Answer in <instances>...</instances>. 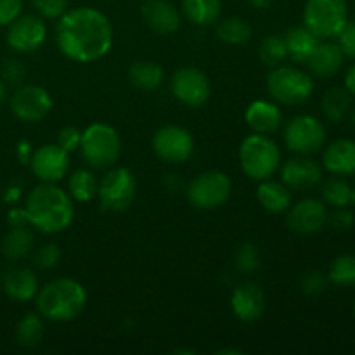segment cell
<instances>
[{"label": "cell", "mask_w": 355, "mask_h": 355, "mask_svg": "<svg viewBox=\"0 0 355 355\" xmlns=\"http://www.w3.org/2000/svg\"><path fill=\"white\" fill-rule=\"evenodd\" d=\"M28 222L42 234H58L71 225L75 217V205L71 196L62 187L52 182H42L28 193Z\"/></svg>", "instance_id": "obj_2"}, {"label": "cell", "mask_w": 355, "mask_h": 355, "mask_svg": "<svg viewBox=\"0 0 355 355\" xmlns=\"http://www.w3.org/2000/svg\"><path fill=\"white\" fill-rule=\"evenodd\" d=\"M10 111L24 123H38L52 111V97L40 85H19L10 97Z\"/></svg>", "instance_id": "obj_13"}, {"label": "cell", "mask_w": 355, "mask_h": 355, "mask_svg": "<svg viewBox=\"0 0 355 355\" xmlns=\"http://www.w3.org/2000/svg\"><path fill=\"white\" fill-rule=\"evenodd\" d=\"M257 200L269 214H284L291 207V191L283 182L272 179L260 180L257 187Z\"/></svg>", "instance_id": "obj_25"}, {"label": "cell", "mask_w": 355, "mask_h": 355, "mask_svg": "<svg viewBox=\"0 0 355 355\" xmlns=\"http://www.w3.org/2000/svg\"><path fill=\"white\" fill-rule=\"evenodd\" d=\"M321 107L324 116L333 123H340L352 107V94L345 87H331L324 92L321 99Z\"/></svg>", "instance_id": "obj_29"}, {"label": "cell", "mask_w": 355, "mask_h": 355, "mask_svg": "<svg viewBox=\"0 0 355 355\" xmlns=\"http://www.w3.org/2000/svg\"><path fill=\"white\" fill-rule=\"evenodd\" d=\"M345 54L335 42H319L315 51L307 61L309 69L318 78H329L342 69Z\"/></svg>", "instance_id": "obj_23"}, {"label": "cell", "mask_w": 355, "mask_h": 355, "mask_svg": "<svg viewBox=\"0 0 355 355\" xmlns=\"http://www.w3.org/2000/svg\"><path fill=\"white\" fill-rule=\"evenodd\" d=\"M141 14L148 28L159 35H170L180 28V12L168 0H148Z\"/></svg>", "instance_id": "obj_19"}, {"label": "cell", "mask_w": 355, "mask_h": 355, "mask_svg": "<svg viewBox=\"0 0 355 355\" xmlns=\"http://www.w3.org/2000/svg\"><path fill=\"white\" fill-rule=\"evenodd\" d=\"M328 281L338 288H355V255L336 257L329 266Z\"/></svg>", "instance_id": "obj_35"}, {"label": "cell", "mask_w": 355, "mask_h": 355, "mask_svg": "<svg viewBox=\"0 0 355 355\" xmlns=\"http://www.w3.org/2000/svg\"><path fill=\"white\" fill-rule=\"evenodd\" d=\"M182 14L194 26H210L222 12L220 0H180Z\"/></svg>", "instance_id": "obj_28"}, {"label": "cell", "mask_w": 355, "mask_h": 355, "mask_svg": "<svg viewBox=\"0 0 355 355\" xmlns=\"http://www.w3.org/2000/svg\"><path fill=\"white\" fill-rule=\"evenodd\" d=\"M7 222L10 227H21V225H30L28 222V215L24 208H10L7 214Z\"/></svg>", "instance_id": "obj_45"}, {"label": "cell", "mask_w": 355, "mask_h": 355, "mask_svg": "<svg viewBox=\"0 0 355 355\" xmlns=\"http://www.w3.org/2000/svg\"><path fill=\"white\" fill-rule=\"evenodd\" d=\"M352 203L355 205V189H354V198H352Z\"/></svg>", "instance_id": "obj_52"}, {"label": "cell", "mask_w": 355, "mask_h": 355, "mask_svg": "<svg viewBox=\"0 0 355 355\" xmlns=\"http://www.w3.org/2000/svg\"><path fill=\"white\" fill-rule=\"evenodd\" d=\"M349 21L345 0H307L304 9V24L319 38L329 40L342 31Z\"/></svg>", "instance_id": "obj_7"}, {"label": "cell", "mask_w": 355, "mask_h": 355, "mask_svg": "<svg viewBox=\"0 0 355 355\" xmlns=\"http://www.w3.org/2000/svg\"><path fill=\"white\" fill-rule=\"evenodd\" d=\"M6 201H9V203H14V201H17L21 198V187L19 186H10L9 189H7L6 193Z\"/></svg>", "instance_id": "obj_47"}, {"label": "cell", "mask_w": 355, "mask_h": 355, "mask_svg": "<svg viewBox=\"0 0 355 355\" xmlns=\"http://www.w3.org/2000/svg\"><path fill=\"white\" fill-rule=\"evenodd\" d=\"M336 38H338L336 44L340 45L345 58L355 59V21H347L342 31L336 35Z\"/></svg>", "instance_id": "obj_42"}, {"label": "cell", "mask_w": 355, "mask_h": 355, "mask_svg": "<svg viewBox=\"0 0 355 355\" xmlns=\"http://www.w3.org/2000/svg\"><path fill=\"white\" fill-rule=\"evenodd\" d=\"M35 236L30 231V225L10 227L2 241V253L9 262H19L33 252Z\"/></svg>", "instance_id": "obj_26"}, {"label": "cell", "mask_w": 355, "mask_h": 355, "mask_svg": "<svg viewBox=\"0 0 355 355\" xmlns=\"http://www.w3.org/2000/svg\"><path fill=\"white\" fill-rule=\"evenodd\" d=\"M352 123H354V127H355V106H354V110H352Z\"/></svg>", "instance_id": "obj_51"}, {"label": "cell", "mask_w": 355, "mask_h": 355, "mask_svg": "<svg viewBox=\"0 0 355 355\" xmlns=\"http://www.w3.org/2000/svg\"><path fill=\"white\" fill-rule=\"evenodd\" d=\"M153 151L159 159L172 165L187 162L194 151L193 134L180 125H165L153 135Z\"/></svg>", "instance_id": "obj_11"}, {"label": "cell", "mask_w": 355, "mask_h": 355, "mask_svg": "<svg viewBox=\"0 0 355 355\" xmlns=\"http://www.w3.org/2000/svg\"><path fill=\"white\" fill-rule=\"evenodd\" d=\"M30 168L40 182H59L69 168V153L58 144H44L30 156Z\"/></svg>", "instance_id": "obj_16"}, {"label": "cell", "mask_w": 355, "mask_h": 355, "mask_svg": "<svg viewBox=\"0 0 355 355\" xmlns=\"http://www.w3.org/2000/svg\"><path fill=\"white\" fill-rule=\"evenodd\" d=\"M328 224H331V227L336 231H349L355 224L354 211H350L347 207L335 208V211L328 217Z\"/></svg>", "instance_id": "obj_44"}, {"label": "cell", "mask_w": 355, "mask_h": 355, "mask_svg": "<svg viewBox=\"0 0 355 355\" xmlns=\"http://www.w3.org/2000/svg\"><path fill=\"white\" fill-rule=\"evenodd\" d=\"M58 21L55 44L61 54L71 61L82 64L99 61L113 47V26L99 9H68Z\"/></svg>", "instance_id": "obj_1"}, {"label": "cell", "mask_w": 355, "mask_h": 355, "mask_svg": "<svg viewBox=\"0 0 355 355\" xmlns=\"http://www.w3.org/2000/svg\"><path fill=\"white\" fill-rule=\"evenodd\" d=\"M239 165L250 179H270L281 166L279 146L270 135L253 132L239 146Z\"/></svg>", "instance_id": "obj_4"}, {"label": "cell", "mask_w": 355, "mask_h": 355, "mask_svg": "<svg viewBox=\"0 0 355 355\" xmlns=\"http://www.w3.org/2000/svg\"><path fill=\"white\" fill-rule=\"evenodd\" d=\"M218 354L224 355V354H241V350H236V349H224V350H218Z\"/></svg>", "instance_id": "obj_50"}, {"label": "cell", "mask_w": 355, "mask_h": 355, "mask_svg": "<svg viewBox=\"0 0 355 355\" xmlns=\"http://www.w3.org/2000/svg\"><path fill=\"white\" fill-rule=\"evenodd\" d=\"M232 314L243 322H253L260 319L266 311V293L259 284L246 281L239 283L231 293Z\"/></svg>", "instance_id": "obj_18"}, {"label": "cell", "mask_w": 355, "mask_h": 355, "mask_svg": "<svg viewBox=\"0 0 355 355\" xmlns=\"http://www.w3.org/2000/svg\"><path fill=\"white\" fill-rule=\"evenodd\" d=\"M45 324L44 318L38 312H28L16 324V340L24 349L38 347L44 340Z\"/></svg>", "instance_id": "obj_30"}, {"label": "cell", "mask_w": 355, "mask_h": 355, "mask_svg": "<svg viewBox=\"0 0 355 355\" xmlns=\"http://www.w3.org/2000/svg\"><path fill=\"white\" fill-rule=\"evenodd\" d=\"M61 248L54 243H45L42 245L40 248H37L31 255V262L37 269L42 270H49V269H54L59 262H61Z\"/></svg>", "instance_id": "obj_37"}, {"label": "cell", "mask_w": 355, "mask_h": 355, "mask_svg": "<svg viewBox=\"0 0 355 355\" xmlns=\"http://www.w3.org/2000/svg\"><path fill=\"white\" fill-rule=\"evenodd\" d=\"M217 37L227 45H245L252 40L253 28L243 17L232 16L218 23Z\"/></svg>", "instance_id": "obj_32"}, {"label": "cell", "mask_w": 355, "mask_h": 355, "mask_svg": "<svg viewBox=\"0 0 355 355\" xmlns=\"http://www.w3.org/2000/svg\"><path fill=\"white\" fill-rule=\"evenodd\" d=\"M286 225L298 236H314L328 224V208L324 201L307 198L288 208Z\"/></svg>", "instance_id": "obj_15"}, {"label": "cell", "mask_w": 355, "mask_h": 355, "mask_svg": "<svg viewBox=\"0 0 355 355\" xmlns=\"http://www.w3.org/2000/svg\"><path fill=\"white\" fill-rule=\"evenodd\" d=\"M97 187H99V182L92 170L80 168L69 175L68 194L71 196V200L78 201V203L92 201L97 196Z\"/></svg>", "instance_id": "obj_31"}, {"label": "cell", "mask_w": 355, "mask_h": 355, "mask_svg": "<svg viewBox=\"0 0 355 355\" xmlns=\"http://www.w3.org/2000/svg\"><path fill=\"white\" fill-rule=\"evenodd\" d=\"M163 76H165V71L155 61H135L128 68V82L142 92H153L159 89Z\"/></svg>", "instance_id": "obj_27"}, {"label": "cell", "mask_w": 355, "mask_h": 355, "mask_svg": "<svg viewBox=\"0 0 355 355\" xmlns=\"http://www.w3.org/2000/svg\"><path fill=\"white\" fill-rule=\"evenodd\" d=\"M135 193H137L135 177L125 166L107 170L97 187V198H99L101 207L107 211L127 210L134 201Z\"/></svg>", "instance_id": "obj_9"}, {"label": "cell", "mask_w": 355, "mask_h": 355, "mask_svg": "<svg viewBox=\"0 0 355 355\" xmlns=\"http://www.w3.org/2000/svg\"><path fill=\"white\" fill-rule=\"evenodd\" d=\"M6 101H7V83L0 80V107L6 104Z\"/></svg>", "instance_id": "obj_49"}, {"label": "cell", "mask_w": 355, "mask_h": 355, "mask_svg": "<svg viewBox=\"0 0 355 355\" xmlns=\"http://www.w3.org/2000/svg\"><path fill=\"white\" fill-rule=\"evenodd\" d=\"M26 78V68L19 59H6L2 64V82L7 85H21Z\"/></svg>", "instance_id": "obj_40"}, {"label": "cell", "mask_w": 355, "mask_h": 355, "mask_svg": "<svg viewBox=\"0 0 355 355\" xmlns=\"http://www.w3.org/2000/svg\"><path fill=\"white\" fill-rule=\"evenodd\" d=\"M322 180V166L307 155L290 158L281 166V182L290 191H307Z\"/></svg>", "instance_id": "obj_17"}, {"label": "cell", "mask_w": 355, "mask_h": 355, "mask_svg": "<svg viewBox=\"0 0 355 355\" xmlns=\"http://www.w3.org/2000/svg\"><path fill=\"white\" fill-rule=\"evenodd\" d=\"M248 3L252 7H255V9L263 10V9H269V7L274 3V0H248Z\"/></svg>", "instance_id": "obj_48"}, {"label": "cell", "mask_w": 355, "mask_h": 355, "mask_svg": "<svg viewBox=\"0 0 355 355\" xmlns=\"http://www.w3.org/2000/svg\"><path fill=\"white\" fill-rule=\"evenodd\" d=\"M321 196L324 205H329L333 208H343L352 203L354 189L347 180L340 179V177H331L322 184Z\"/></svg>", "instance_id": "obj_33"}, {"label": "cell", "mask_w": 355, "mask_h": 355, "mask_svg": "<svg viewBox=\"0 0 355 355\" xmlns=\"http://www.w3.org/2000/svg\"><path fill=\"white\" fill-rule=\"evenodd\" d=\"M326 286H328V276H324L321 270H309L300 279V290L309 297H318L326 290Z\"/></svg>", "instance_id": "obj_39"}, {"label": "cell", "mask_w": 355, "mask_h": 355, "mask_svg": "<svg viewBox=\"0 0 355 355\" xmlns=\"http://www.w3.org/2000/svg\"><path fill=\"white\" fill-rule=\"evenodd\" d=\"M2 288L7 297L14 302H30L38 293V276L23 266L10 267L2 277Z\"/></svg>", "instance_id": "obj_20"}, {"label": "cell", "mask_w": 355, "mask_h": 355, "mask_svg": "<svg viewBox=\"0 0 355 355\" xmlns=\"http://www.w3.org/2000/svg\"><path fill=\"white\" fill-rule=\"evenodd\" d=\"M23 14V0H0V26H9Z\"/></svg>", "instance_id": "obj_43"}, {"label": "cell", "mask_w": 355, "mask_h": 355, "mask_svg": "<svg viewBox=\"0 0 355 355\" xmlns=\"http://www.w3.org/2000/svg\"><path fill=\"white\" fill-rule=\"evenodd\" d=\"M259 58L269 68H276L281 66L288 59V49L286 42H284V35L272 33L267 35L259 45Z\"/></svg>", "instance_id": "obj_34"}, {"label": "cell", "mask_w": 355, "mask_h": 355, "mask_svg": "<svg viewBox=\"0 0 355 355\" xmlns=\"http://www.w3.org/2000/svg\"><path fill=\"white\" fill-rule=\"evenodd\" d=\"M80 151L87 165L92 168H111L120 159L121 139L111 125L97 121L82 132Z\"/></svg>", "instance_id": "obj_6"}, {"label": "cell", "mask_w": 355, "mask_h": 355, "mask_svg": "<svg viewBox=\"0 0 355 355\" xmlns=\"http://www.w3.org/2000/svg\"><path fill=\"white\" fill-rule=\"evenodd\" d=\"M267 90L276 104L298 106L314 94V78L295 66H276L267 75Z\"/></svg>", "instance_id": "obj_5"}, {"label": "cell", "mask_w": 355, "mask_h": 355, "mask_svg": "<svg viewBox=\"0 0 355 355\" xmlns=\"http://www.w3.org/2000/svg\"><path fill=\"white\" fill-rule=\"evenodd\" d=\"M80 142H82V130L76 127H62L58 134V142L55 144L59 148L64 149L66 153H73L80 149Z\"/></svg>", "instance_id": "obj_41"}, {"label": "cell", "mask_w": 355, "mask_h": 355, "mask_svg": "<svg viewBox=\"0 0 355 355\" xmlns=\"http://www.w3.org/2000/svg\"><path fill=\"white\" fill-rule=\"evenodd\" d=\"M38 314L54 322H68L78 318L87 305V291L73 277L49 281L35 297Z\"/></svg>", "instance_id": "obj_3"}, {"label": "cell", "mask_w": 355, "mask_h": 355, "mask_svg": "<svg viewBox=\"0 0 355 355\" xmlns=\"http://www.w3.org/2000/svg\"><path fill=\"white\" fill-rule=\"evenodd\" d=\"M172 96L187 107H201L210 99L211 87L207 75L193 66L177 69L170 82Z\"/></svg>", "instance_id": "obj_12"}, {"label": "cell", "mask_w": 355, "mask_h": 355, "mask_svg": "<svg viewBox=\"0 0 355 355\" xmlns=\"http://www.w3.org/2000/svg\"><path fill=\"white\" fill-rule=\"evenodd\" d=\"M284 142L297 155H314L326 144V128L312 114H298L284 127Z\"/></svg>", "instance_id": "obj_10"}, {"label": "cell", "mask_w": 355, "mask_h": 355, "mask_svg": "<svg viewBox=\"0 0 355 355\" xmlns=\"http://www.w3.org/2000/svg\"><path fill=\"white\" fill-rule=\"evenodd\" d=\"M245 120L255 134L270 135L279 130L283 125V113L276 103L257 99L246 107Z\"/></svg>", "instance_id": "obj_21"}, {"label": "cell", "mask_w": 355, "mask_h": 355, "mask_svg": "<svg viewBox=\"0 0 355 355\" xmlns=\"http://www.w3.org/2000/svg\"><path fill=\"white\" fill-rule=\"evenodd\" d=\"M7 45L19 54H31L38 51L47 40V24L44 17L35 14H21L7 26Z\"/></svg>", "instance_id": "obj_14"}, {"label": "cell", "mask_w": 355, "mask_h": 355, "mask_svg": "<svg viewBox=\"0 0 355 355\" xmlns=\"http://www.w3.org/2000/svg\"><path fill=\"white\" fill-rule=\"evenodd\" d=\"M322 168L333 175H354L355 173V141L338 139L322 153Z\"/></svg>", "instance_id": "obj_22"}, {"label": "cell", "mask_w": 355, "mask_h": 355, "mask_svg": "<svg viewBox=\"0 0 355 355\" xmlns=\"http://www.w3.org/2000/svg\"><path fill=\"white\" fill-rule=\"evenodd\" d=\"M68 0H31L37 14L45 19H59L68 10Z\"/></svg>", "instance_id": "obj_38"}, {"label": "cell", "mask_w": 355, "mask_h": 355, "mask_svg": "<svg viewBox=\"0 0 355 355\" xmlns=\"http://www.w3.org/2000/svg\"><path fill=\"white\" fill-rule=\"evenodd\" d=\"M354 314H355V305H354Z\"/></svg>", "instance_id": "obj_53"}, {"label": "cell", "mask_w": 355, "mask_h": 355, "mask_svg": "<svg viewBox=\"0 0 355 355\" xmlns=\"http://www.w3.org/2000/svg\"><path fill=\"white\" fill-rule=\"evenodd\" d=\"M284 42H286L288 58L298 64H307L312 52L319 45V38L309 30L307 26H293L284 33Z\"/></svg>", "instance_id": "obj_24"}, {"label": "cell", "mask_w": 355, "mask_h": 355, "mask_svg": "<svg viewBox=\"0 0 355 355\" xmlns=\"http://www.w3.org/2000/svg\"><path fill=\"white\" fill-rule=\"evenodd\" d=\"M234 263L236 269L239 270L245 276H252L257 270L260 269V252L253 243H243L238 250H236L234 255Z\"/></svg>", "instance_id": "obj_36"}, {"label": "cell", "mask_w": 355, "mask_h": 355, "mask_svg": "<svg viewBox=\"0 0 355 355\" xmlns=\"http://www.w3.org/2000/svg\"><path fill=\"white\" fill-rule=\"evenodd\" d=\"M345 89L349 90L352 96H355V62L349 68L345 75Z\"/></svg>", "instance_id": "obj_46"}, {"label": "cell", "mask_w": 355, "mask_h": 355, "mask_svg": "<svg viewBox=\"0 0 355 355\" xmlns=\"http://www.w3.org/2000/svg\"><path fill=\"white\" fill-rule=\"evenodd\" d=\"M232 182L220 170H207L187 186V200L198 210H215L231 198Z\"/></svg>", "instance_id": "obj_8"}]
</instances>
